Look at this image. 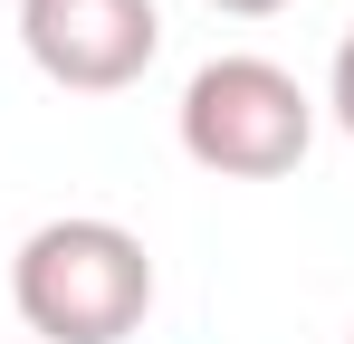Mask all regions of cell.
Listing matches in <instances>:
<instances>
[{
	"label": "cell",
	"instance_id": "6da1fadb",
	"mask_svg": "<svg viewBox=\"0 0 354 344\" xmlns=\"http://www.w3.org/2000/svg\"><path fill=\"white\" fill-rule=\"evenodd\" d=\"M10 306L39 344H124L153 316V249L96 211L39 220L10 258Z\"/></svg>",
	"mask_w": 354,
	"mask_h": 344
},
{
	"label": "cell",
	"instance_id": "7a4b0ae2",
	"mask_svg": "<svg viewBox=\"0 0 354 344\" xmlns=\"http://www.w3.org/2000/svg\"><path fill=\"white\" fill-rule=\"evenodd\" d=\"M173 134H182V153L201 172H221V182H278L316 144V96L297 86L278 57L230 48L211 67H192V86L173 106Z\"/></svg>",
	"mask_w": 354,
	"mask_h": 344
},
{
	"label": "cell",
	"instance_id": "3957f363",
	"mask_svg": "<svg viewBox=\"0 0 354 344\" xmlns=\"http://www.w3.org/2000/svg\"><path fill=\"white\" fill-rule=\"evenodd\" d=\"M19 48L67 96H124L163 48V10L153 0H19Z\"/></svg>",
	"mask_w": 354,
	"mask_h": 344
},
{
	"label": "cell",
	"instance_id": "277c9868",
	"mask_svg": "<svg viewBox=\"0 0 354 344\" xmlns=\"http://www.w3.org/2000/svg\"><path fill=\"white\" fill-rule=\"evenodd\" d=\"M326 106H335V124H345V144H354V29L335 39V67H326Z\"/></svg>",
	"mask_w": 354,
	"mask_h": 344
},
{
	"label": "cell",
	"instance_id": "5b68a950",
	"mask_svg": "<svg viewBox=\"0 0 354 344\" xmlns=\"http://www.w3.org/2000/svg\"><path fill=\"white\" fill-rule=\"evenodd\" d=\"M211 10H230V19H278V10H297V0H211Z\"/></svg>",
	"mask_w": 354,
	"mask_h": 344
}]
</instances>
